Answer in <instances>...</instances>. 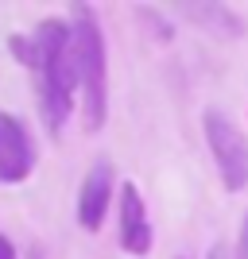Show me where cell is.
Masks as SVG:
<instances>
[{"label": "cell", "mask_w": 248, "mask_h": 259, "mask_svg": "<svg viewBox=\"0 0 248 259\" xmlns=\"http://www.w3.org/2000/svg\"><path fill=\"white\" fill-rule=\"evenodd\" d=\"M12 54L20 58V66H27L35 74V97H39V112H43L47 132H62V124L70 120L74 108V89L78 85V62H74V31L70 20L47 16L39 20L31 35H8Z\"/></svg>", "instance_id": "obj_1"}, {"label": "cell", "mask_w": 248, "mask_h": 259, "mask_svg": "<svg viewBox=\"0 0 248 259\" xmlns=\"http://www.w3.org/2000/svg\"><path fill=\"white\" fill-rule=\"evenodd\" d=\"M66 20L74 31V62L82 101H86V128L97 132L109 116V51L105 35H101V20L89 4H74Z\"/></svg>", "instance_id": "obj_2"}, {"label": "cell", "mask_w": 248, "mask_h": 259, "mask_svg": "<svg viewBox=\"0 0 248 259\" xmlns=\"http://www.w3.org/2000/svg\"><path fill=\"white\" fill-rule=\"evenodd\" d=\"M202 132H205V143H209V155H214L217 170H221L225 190L240 194L248 186V136L221 108H205L202 112Z\"/></svg>", "instance_id": "obj_3"}, {"label": "cell", "mask_w": 248, "mask_h": 259, "mask_svg": "<svg viewBox=\"0 0 248 259\" xmlns=\"http://www.w3.org/2000/svg\"><path fill=\"white\" fill-rule=\"evenodd\" d=\"M35 170V143L16 112H0V182H23Z\"/></svg>", "instance_id": "obj_4"}, {"label": "cell", "mask_w": 248, "mask_h": 259, "mask_svg": "<svg viewBox=\"0 0 248 259\" xmlns=\"http://www.w3.org/2000/svg\"><path fill=\"white\" fill-rule=\"evenodd\" d=\"M113 190H117L113 162L109 159H93V166H89L86 178H82V190H78V225L86 228V232H97V228L105 225Z\"/></svg>", "instance_id": "obj_5"}, {"label": "cell", "mask_w": 248, "mask_h": 259, "mask_svg": "<svg viewBox=\"0 0 248 259\" xmlns=\"http://www.w3.org/2000/svg\"><path fill=\"white\" fill-rule=\"evenodd\" d=\"M151 221H148V205H144V194L136 182H124L120 186V248L128 255H148L151 251Z\"/></svg>", "instance_id": "obj_6"}, {"label": "cell", "mask_w": 248, "mask_h": 259, "mask_svg": "<svg viewBox=\"0 0 248 259\" xmlns=\"http://www.w3.org/2000/svg\"><path fill=\"white\" fill-rule=\"evenodd\" d=\"M179 12H183L190 23L205 27L209 35H225V39H233V35L244 31V20H240L233 8H225V4H183Z\"/></svg>", "instance_id": "obj_7"}, {"label": "cell", "mask_w": 248, "mask_h": 259, "mask_svg": "<svg viewBox=\"0 0 248 259\" xmlns=\"http://www.w3.org/2000/svg\"><path fill=\"white\" fill-rule=\"evenodd\" d=\"M140 20H144V23H148L151 31H155V27H159V35H163V43H167V39H171V23L163 20L159 12H151V8H140Z\"/></svg>", "instance_id": "obj_8"}, {"label": "cell", "mask_w": 248, "mask_h": 259, "mask_svg": "<svg viewBox=\"0 0 248 259\" xmlns=\"http://www.w3.org/2000/svg\"><path fill=\"white\" fill-rule=\"evenodd\" d=\"M233 255H237V259H248V213H244V225H240V236H237Z\"/></svg>", "instance_id": "obj_9"}, {"label": "cell", "mask_w": 248, "mask_h": 259, "mask_svg": "<svg viewBox=\"0 0 248 259\" xmlns=\"http://www.w3.org/2000/svg\"><path fill=\"white\" fill-rule=\"evenodd\" d=\"M0 259H16V244H12L4 232H0Z\"/></svg>", "instance_id": "obj_10"}, {"label": "cell", "mask_w": 248, "mask_h": 259, "mask_svg": "<svg viewBox=\"0 0 248 259\" xmlns=\"http://www.w3.org/2000/svg\"><path fill=\"white\" fill-rule=\"evenodd\" d=\"M209 259H237V255H233L225 244H214V248H209Z\"/></svg>", "instance_id": "obj_11"}]
</instances>
